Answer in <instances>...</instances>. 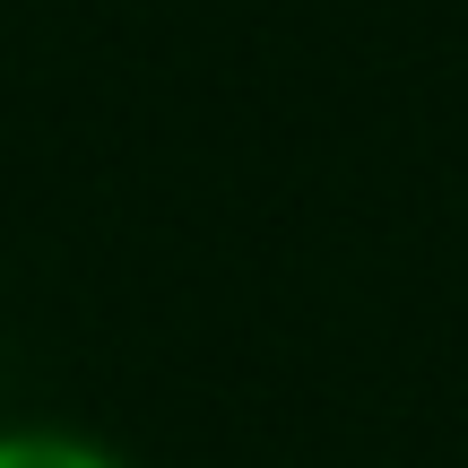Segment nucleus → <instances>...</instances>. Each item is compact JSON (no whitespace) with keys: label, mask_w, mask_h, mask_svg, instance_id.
<instances>
[{"label":"nucleus","mask_w":468,"mask_h":468,"mask_svg":"<svg viewBox=\"0 0 468 468\" xmlns=\"http://www.w3.org/2000/svg\"><path fill=\"white\" fill-rule=\"evenodd\" d=\"M0 468H131V460L87 434H61V425H0Z\"/></svg>","instance_id":"f257e3e1"}]
</instances>
